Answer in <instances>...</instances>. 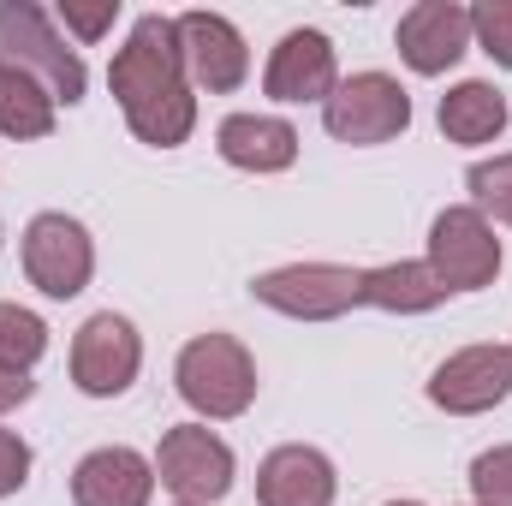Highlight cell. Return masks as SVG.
<instances>
[{
    "label": "cell",
    "mask_w": 512,
    "mask_h": 506,
    "mask_svg": "<svg viewBox=\"0 0 512 506\" xmlns=\"http://www.w3.org/2000/svg\"><path fill=\"white\" fill-rule=\"evenodd\" d=\"M215 149L239 173H286L298 161V131L274 114H227L215 131Z\"/></svg>",
    "instance_id": "obj_16"
},
{
    "label": "cell",
    "mask_w": 512,
    "mask_h": 506,
    "mask_svg": "<svg viewBox=\"0 0 512 506\" xmlns=\"http://www.w3.org/2000/svg\"><path fill=\"white\" fill-rule=\"evenodd\" d=\"M48 131H54V96L36 78H24L18 66L0 60V137L30 143V137H48Z\"/></svg>",
    "instance_id": "obj_19"
},
{
    "label": "cell",
    "mask_w": 512,
    "mask_h": 506,
    "mask_svg": "<svg viewBox=\"0 0 512 506\" xmlns=\"http://www.w3.org/2000/svg\"><path fill=\"white\" fill-rule=\"evenodd\" d=\"M322 126H328V137L358 143V149L393 143L399 131L411 126V96H405V84L387 78V72H358V78H346V84L322 102Z\"/></svg>",
    "instance_id": "obj_6"
},
{
    "label": "cell",
    "mask_w": 512,
    "mask_h": 506,
    "mask_svg": "<svg viewBox=\"0 0 512 506\" xmlns=\"http://www.w3.org/2000/svg\"><path fill=\"white\" fill-rule=\"evenodd\" d=\"M30 483V441L18 429H0V501Z\"/></svg>",
    "instance_id": "obj_26"
},
{
    "label": "cell",
    "mask_w": 512,
    "mask_h": 506,
    "mask_svg": "<svg viewBox=\"0 0 512 506\" xmlns=\"http://www.w3.org/2000/svg\"><path fill=\"white\" fill-rule=\"evenodd\" d=\"M155 495V459L137 447H96L72 471V506H149Z\"/></svg>",
    "instance_id": "obj_14"
},
{
    "label": "cell",
    "mask_w": 512,
    "mask_h": 506,
    "mask_svg": "<svg viewBox=\"0 0 512 506\" xmlns=\"http://www.w3.org/2000/svg\"><path fill=\"white\" fill-rule=\"evenodd\" d=\"M24 274H30V286L42 298H60V304L78 298L90 286V274H96V245H90L84 221H72L60 209L36 215L24 227Z\"/></svg>",
    "instance_id": "obj_8"
},
{
    "label": "cell",
    "mask_w": 512,
    "mask_h": 506,
    "mask_svg": "<svg viewBox=\"0 0 512 506\" xmlns=\"http://www.w3.org/2000/svg\"><path fill=\"white\" fill-rule=\"evenodd\" d=\"M512 393V346H465L453 352L435 376H429V399L447 417H477L495 411Z\"/></svg>",
    "instance_id": "obj_12"
},
{
    "label": "cell",
    "mask_w": 512,
    "mask_h": 506,
    "mask_svg": "<svg viewBox=\"0 0 512 506\" xmlns=\"http://www.w3.org/2000/svg\"><path fill=\"white\" fill-rule=\"evenodd\" d=\"M435 120H441L447 143H495L507 131V96L495 84H483V78H465V84H453L441 96Z\"/></svg>",
    "instance_id": "obj_18"
},
{
    "label": "cell",
    "mask_w": 512,
    "mask_h": 506,
    "mask_svg": "<svg viewBox=\"0 0 512 506\" xmlns=\"http://www.w3.org/2000/svg\"><path fill=\"white\" fill-rule=\"evenodd\" d=\"M334 465L328 453L292 441V447H274L262 465H256V506H334Z\"/></svg>",
    "instance_id": "obj_15"
},
{
    "label": "cell",
    "mask_w": 512,
    "mask_h": 506,
    "mask_svg": "<svg viewBox=\"0 0 512 506\" xmlns=\"http://www.w3.org/2000/svg\"><path fill=\"white\" fill-rule=\"evenodd\" d=\"M173 381H179V399H185L197 417H209V423L245 417L251 399H256V364L233 334H197V340L179 352Z\"/></svg>",
    "instance_id": "obj_2"
},
{
    "label": "cell",
    "mask_w": 512,
    "mask_h": 506,
    "mask_svg": "<svg viewBox=\"0 0 512 506\" xmlns=\"http://www.w3.org/2000/svg\"><path fill=\"white\" fill-rule=\"evenodd\" d=\"M179 48H185V78L191 90L233 96L251 78V48L221 12H179Z\"/></svg>",
    "instance_id": "obj_10"
},
{
    "label": "cell",
    "mask_w": 512,
    "mask_h": 506,
    "mask_svg": "<svg viewBox=\"0 0 512 506\" xmlns=\"http://www.w3.org/2000/svg\"><path fill=\"white\" fill-rule=\"evenodd\" d=\"M262 90L274 102H328L340 90V72H334V42L322 30H286L268 54V72H262Z\"/></svg>",
    "instance_id": "obj_13"
},
{
    "label": "cell",
    "mask_w": 512,
    "mask_h": 506,
    "mask_svg": "<svg viewBox=\"0 0 512 506\" xmlns=\"http://www.w3.org/2000/svg\"><path fill=\"white\" fill-rule=\"evenodd\" d=\"M137 370H143V340H137V328L126 316L102 310V316H90L78 328V340H72V381H78V393L120 399L137 381Z\"/></svg>",
    "instance_id": "obj_9"
},
{
    "label": "cell",
    "mask_w": 512,
    "mask_h": 506,
    "mask_svg": "<svg viewBox=\"0 0 512 506\" xmlns=\"http://www.w3.org/2000/svg\"><path fill=\"white\" fill-rule=\"evenodd\" d=\"M364 268H340V262H292V268H268L251 280V298L292 316V322H334L346 310L364 304L358 292Z\"/></svg>",
    "instance_id": "obj_4"
},
{
    "label": "cell",
    "mask_w": 512,
    "mask_h": 506,
    "mask_svg": "<svg viewBox=\"0 0 512 506\" xmlns=\"http://www.w3.org/2000/svg\"><path fill=\"white\" fill-rule=\"evenodd\" d=\"M30 399H36V381L24 376V370H6L0 364V417L18 411V405H30Z\"/></svg>",
    "instance_id": "obj_27"
},
{
    "label": "cell",
    "mask_w": 512,
    "mask_h": 506,
    "mask_svg": "<svg viewBox=\"0 0 512 506\" xmlns=\"http://www.w3.org/2000/svg\"><path fill=\"white\" fill-rule=\"evenodd\" d=\"M471 495L477 506H512V447H489L471 465Z\"/></svg>",
    "instance_id": "obj_24"
},
{
    "label": "cell",
    "mask_w": 512,
    "mask_h": 506,
    "mask_svg": "<svg viewBox=\"0 0 512 506\" xmlns=\"http://www.w3.org/2000/svg\"><path fill=\"white\" fill-rule=\"evenodd\" d=\"M429 268H435V280L447 286V292H483V286H495V274H501V239H495V227L471 209V203H459V209H441L435 215V227H429V256H423Z\"/></svg>",
    "instance_id": "obj_7"
},
{
    "label": "cell",
    "mask_w": 512,
    "mask_h": 506,
    "mask_svg": "<svg viewBox=\"0 0 512 506\" xmlns=\"http://www.w3.org/2000/svg\"><path fill=\"white\" fill-rule=\"evenodd\" d=\"M108 90L120 96V108L149 102V96H167V90H191V78H185V48H179V18L143 12V18L131 24L126 48H120L114 66H108Z\"/></svg>",
    "instance_id": "obj_3"
},
{
    "label": "cell",
    "mask_w": 512,
    "mask_h": 506,
    "mask_svg": "<svg viewBox=\"0 0 512 506\" xmlns=\"http://www.w3.org/2000/svg\"><path fill=\"white\" fill-rule=\"evenodd\" d=\"M387 506H417V501H387Z\"/></svg>",
    "instance_id": "obj_28"
},
{
    "label": "cell",
    "mask_w": 512,
    "mask_h": 506,
    "mask_svg": "<svg viewBox=\"0 0 512 506\" xmlns=\"http://www.w3.org/2000/svg\"><path fill=\"white\" fill-rule=\"evenodd\" d=\"M358 292H364V304H376L387 316H423V310L447 304V286L435 280L429 262H382V268H364L358 274Z\"/></svg>",
    "instance_id": "obj_17"
},
{
    "label": "cell",
    "mask_w": 512,
    "mask_h": 506,
    "mask_svg": "<svg viewBox=\"0 0 512 506\" xmlns=\"http://www.w3.org/2000/svg\"><path fill=\"white\" fill-rule=\"evenodd\" d=\"M393 42H399V60H405L417 78H441V72L459 66L465 48H471V6H459V0H417V6L399 18Z\"/></svg>",
    "instance_id": "obj_11"
},
{
    "label": "cell",
    "mask_w": 512,
    "mask_h": 506,
    "mask_svg": "<svg viewBox=\"0 0 512 506\" xmlns=\"http://www.w3.org/2000/svg\"><path fill=\"white\" fill-rule=\"evenodd\" d=\"M465 185H471V209L489 221H501L512 227V149L507 155H489V161H477L471 173H465Z\"/></svg>",
    "instance_id": "obj_22"
},
{
    "label": "cell",
    "mask_w": 512,
    "mask_h": 506,
    "mask_svg": "<svg viewBox=\"0 0 512 506\" xmlns=\"http://www.w3.org/2000/svg\"><path fill=\"white\" fill-rule=\"evenodd\" d=\"M42 352H48V322L24 304H0V364L30 376V364Z\"/></svg>",
    "instance_id": "obj_21"
},
{
    "label": "cell",
    "mask_w": 512,
    "mask_h": 506,
    "mask_svg": "<svg viewBox=\"0 0 512 506\" xmlns=\"http://www.w3.org/2000/svg\"><path fill=\"white\" fill-rule=\"evenodd\" d=\"M0 60L18 66L24 78H36L54 96V108L84 102V84H90L84 54L66 48V36L54 30V18L36 0H0Z\"/></svg>",
    "instance_id": "obj_1"
},
{
    "label": "cell",
    "mask_w": 512,
    "mask_h": 506,
    "mask_svg": "<svg viewBox=\"0 0 512 506\" xmlns=\"http://www.w3.org/2000/svg\"><path fill=\"white\" fill-rule=\"evenodd\" d=\"M60 18H66V30H78L84 42H102V36L114 30V18H120V0H60Z\"/></svg>",
    "instance_id": "obj_25"
},
{
    "label": "cell",
    "mask_w": 512,
    "mask_h": 506,
    "mask_svg": "<svg viewBox=\"0 0 512 506\" xmlns=\"http://www.w3.org/2000/svg\"><path fill=\"white\" fill-rule=\"evenodd\" d=\"M471 42H477L495 66L512 72V0H483V6H471Z\"/></svg>",
    "instance_id": "obj_23"
},
{
    "label": "cell",
    "mask_w": 512,
    "mask_h": 506,
    "mask_svg": "<svg viewBox=\"0 0 512 506\" xmlns=\"http://www.w3.org/2000/svg\"><path fill=\"white\" fill-rule=\"evenodd\" d=\"M126 126L137 131V143L149 149H179L191 126H197V96L191 90H167V96H149V102H131Z\"/></svg>",
    "instance_id": "obj_20"
},
{
    "label": "cell",
    "mask_w": 512,
    "mask_h": 506,
    "mask_svg": "<svg viewBox=\"0 0 512 506\" xmlns=\"http://www.w3.org/2000/svg\"><path fill=\"white\" fill-rule=\"evenodd\" d=\"M155 477L179 495V506H215L233 489V447L209 423H173L155 447Z\"/></svg>",
    "instance_id": "obj_5"
}]
</instances>
